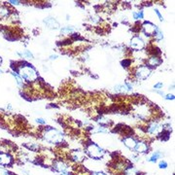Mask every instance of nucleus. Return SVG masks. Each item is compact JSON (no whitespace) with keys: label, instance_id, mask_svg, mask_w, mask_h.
Masks as SVG:
<instances>
[{"label":"nucleus","instance_id":"nucleus-24","mask_svg":"<svg viewBox=\"0 0 175 175\" xmlns=\"http://www.w3.org/2000/svg\"><path fill=\"white\" fill-rule=\"evenodd\" d=\"M166 166H168V164H166V162H160V168H166Z\"/></svg>","mask_w":175,"mask_h":175},{"label":"nucleus","instance_id":"nucleus-22","mask_svg":"<svg viewBox=\"0 0 175 175\" xmlns=\"http://www.w3.org/2000/svg\"><path fill=\"white\" fill-rule=\"evenodd\" d=\"M21 55H22V57H25V58H33V55L32 54L30 53V52L28 51H25V53H22V54H19Z\"/></svg>","mask_w":175,"mask_h":175},{"label":"nucleus","instance_id":"nucleus-29","mask_svg":"<svg viewBox=\"0 0 175 175\" xmlns=\"http://www.w3.org/2000/svg\"><path fill=\"white\" fill-rule=\"evenodd\" d=\"M165 98L166 99H169V100H170V99H174V95L173 94H168Z\"/></svg>","mask_w":175,"mask_h":175},{"label":"nucleus","instance_id":"nucleus-16","mask_svg":"<svg viewBox=\"0 0 175 175\" xmlns=\"http://www.w3.org/2000/svg\"><path fill=\"white\" fill-rule=\"evenodd\" d=\"M130 90L129 85H119L115 87V90L118 91V93H126Z\"/></svg>","mask_w":175,"mask_h":175},{"label":"nucleus","instance_id":"nucleus-2","mask_svg":"<svg viewBox=\"0 0 175 175\" xmlns=\"http://www.w3.org/2000/svg\"><path fill=\"white\" fill-rule=\"evenodd\" d=\"M44 138H45L48 142L53 143V144H58V143H61L63 140L62 134L59 132L58 130L54 129H48L45 132V134H44Z\"/></svg>","mask_w":175,"mask_h":175},{"label":"nucleus","instance_id":"nucleus-11","mask_svg":"<svg viewBox=\"0 0 175 175\" xmlns=\"http://www.w3.org/2000/svg\"><path fill=\"white\" fill-rule=\"evenodd\" d=\"M124 144L129 149H134L135 145H136V141L132 137H126L124 139Z\"/></svg>","mask_w":175,"mask_h":175},{"label":"nucleus","instance_id":"nucleus-26","mask_svg":"<svg viewBox=\"0 0 175 175\" xmlns=\"http://www.w3.org/2000/svg\"><path fill=\"white\" fill-rule=\"evenodd\" d=\"M155 12H156V14L158 15V17H159V19H160V21L161 22H162V21H164V19H162V15H161V13H160V12H159V10H155Z\"/></svg>","mask_w":175,"mask_h":175},{"label":"nucleus","instance_id":"nucleus-10","mask_svg":"<svg viewBox=\"0 0 175 175\" xmlns=\"http://www.w3.org/2000/svg\"><path fill=\"white\" fill-rule=\"evenodd\" d=\"M134 150L136 151L137 153H145L146 151L148 150V146H147L144 142H138L136 143V145H135Z\"/></svg>","mask_w":175,"mask_h":175},{"label":"nucleus","instance_id":"nucleus-30","mask_svg":"<svg viewBox=\"0 0 175 175\" xmlns=\"http://www.w3.org/2000/svg\"><path fill=\"white\" fill-rule=\"evenodd\" d=\"M93 175H106L105 173H103L101 171H97V172H93Z\"/></svg>","mask_w":175,"mask_h":175},{"label":"nucleus","instance_id":"nucleus-15","mask_svg":"<svg viewBox=\"0 0 175 175\" xmlns=\"http://www.w3.org/2000/svg\"><path fill=\"white\" fill-rule=\"evenodd\" d=\"M84 158V154H83L81 151H74L72 152V159L76 162H80Z\"/></svg>","mask_w":175,"mask_h":175},{"label":"nucleus","instance_id":"nucleus-33","mask_svg":"<svg viewBox=\"0 0 175 175\" xmlns=\"http://www.w3.org/2000/svg\"><path fill=\"white\" fill-rule=\"evenodd\" d=\"M1 72H2V71H1V70H0V73H1Z\"/></svg>","mask_w":175,"mask_h":175},{"label":"nucleus","instance_id":"nucleus-20","mask_svg":"<svg viewBox=\"0 0 175 175\" xmlns=\"http://www.w3.org/2000/svg\"><path fill=\"white\" fill-rule=\"evenodd\" d=\"M160 156H161V154L159 153V152H156V153H155V154L153 155L152 157L150 158V160H149V161H150V162H156V161L158 160V159L160 158Z\"/></svg>","mask_w":175,"mask_h":175},{"label":"nucleus","instance_id":"nucleus-14","mask_svg":"<svg viewBox=\"0 0 175 175\" xmlns=\"http://www.w3.org/2000/svg\"><path fill=\"white\" fill-rule=\"evenodd\" d=\"M10 16V10L8 9L5 6H1L0 7V18L1 19H5Z\"/></svg>","mask_w":175,"mask_h":175},{"label":"nucleus","instance_id":"nucleus-7","mask_svg":"<svg viewBox=\"0 0 175 175\" xmlns=\"http://www.w3.org/2000/svg\"><path fill=\"white\" fill-rule=\"evenodd\" d=\"M44 22H45V25L49 27V28H51V29H57V28H58V27H59V23L55 21V19L51 18V17L44 19Z\"/></svg>","mask_w":175,"mask_h":175},{"label":"nucleus","instance_id":"nucleus-4","mask_svg":"<svg viewBox=\"0 0 175 175\" xmlns=\"http://www.w3.org/2000/svg\"><path fill=\"white\" fill-rule=\"evenodd\" d=\"M151 74V70L147 66H140L135 72V76L138 80H145Z\"/></svg>","mask_w":175,"mask_h":175},{"label":"nucleus","instance_id":"nucleus-18","mask_svg":"<svg viewBox=\"0 0 175 175\" xmlns=\"http://www.w3.org/2000/svg\"><path fill=\"white\" fill-rule=\"evenodd\" d=\"M73 28L70 26H66V27H63L61 30V34H69V33H72L73 32Z\"/></svg>","mask_w":175,"mask_h":175},{"label":"nucleus","instance_id":"nucleus-12","mask_svg":"<svg viewBox=\"0 0 175 175\" xmlns=\"http://www.w3.org/2000/svg\"><path fill=\"white\" fill-rule=\"evenodd\" d=\"M160 130H161V126L159 125L158 123H153V124H151L148 128V132L152 133V134L158 133Z\"/></svg>","mask_w":175,"mask_h":175},{"label":"nucleus","instance_id":"nucleus-5","mask_svg":"<svg viewBox=\"0 0 175 175\" xmlns=\"http://www.w3.org/2000/svg\"><path fill=\"white\" fill-rule=\"evenodd\" d=\"M142 27H143V30H144V32L147 36H148V35L149 36L150 35H155L156 34L157 28H158V26L154 25L153 23H151V22H145Z\"/></svg>","mask_w":175,"mask_h":175},{"label":"nucleus","instance_id":"nucleus-13","mask_svg":"<svg viewBox=\"0 0 175 175\" xmlns=\"http://www.w3.org/2000/svg\"><path fill=\"white\" fill-rule=\"evenodd\" d=\"M161 59L157 58V57H152V58H149V61H148V64L150 66H153V67H156L158 65H160L161 64Z\"/></svg>","mask_w":175,"mask_h":175},{"label":"nucleus","instance_id":"nucleus-17","mask_svg":"<svg viewBox=\"0 0 175 175\" xmlns=\"http://www.w3.org/2000/svg\"><path fill=\"white\" fill-rule=\"evenodd\" d=\"M138 171L134 168H129L125 170V175H137Z\"/></svg>","mask_w":175,"mask_h":175},{"label":"nucleus","instance_id":"nucleus-23","mask_svg":"<svg viewBox=\"0 0 175 175\" xmlns=\"http://www.w3.org/2000/svg\"><path fill=\"white\" fill-rule=\"evenodd\" d=\"M0 175H10V173L7 171V170L0 168Z\"/></svg>","mask_w":175,"mask_h":175},{"label":"nucleus","instance_id":"nucleus-21","mask_svg":"<svg viewBox=\"0 0 175 175\" xmlns=\"http://www.w3.org/2000/svg\"><path fill=\"white\" fill-rule=\"evenodd\" d=\"M156 38L158 39V40H162V38H164V35H162V33L161 32L160 30H159V28H157V31H156Z\"/></svg>","mask_w":175,"mask_h":175},{"label":"nucleus","instance_id":"nucleus-1","mask_svg":"<svg viewBox=\"0 0 175 175\" xmlns=\"http://www.w3.org/2000/svg\"><path fill=\"white\" fill-rule=\"evenodd\" d=\"M19 77L25 79L28 82H33L38 78V74L32 66L30 65H22L19 68Z\"/></svg>","mask_w":175,"mask_h":175},{"label":"nucleus","instance_id":"nucleus-6","mask_svg":"<svg viewBox=\"0 0 175 175\" xmlns=\"http://www.w3.org/2000/svg\"><path fill=\"white\" fill-rule=\"evenodd\" d=\"M130 46L134 50H142L145 46L144 41L139 37H133L130 41Z\"/></svg>","mask_w":175,"mask_h":175},{"label":"nucleus","instance_id":"nucleus-25","mask_svg":"<svg viewBox=\"0 0 175 175\" xmlns=\"http://www.w3.org/2000/svg\"><path fill=\"white\" fill-rule=\"evenodd\" d=\"M96 132H103V133H105L107 132V129H105V128H98L97 130H95Z\"/></svg>","mask_w":175,"mask_h":175},{"label":"nucleus","instance_id":"nucleus-9","mask_svg":"<svg viewBox=\"0 0 175 175\" xmlns=\"http://www.w3.org/2000/svg\"><path fill=\"white\" fill-rule=\"evenodd\" d=\"M55 169L59 171L61 173H67L68 172V166H67L64 162H58L55 164Z\"/></svg>","mask_w":175,"mask_h":175},{"label":"nucleus","instance_id":"nucleus-3","mask_svg":"<svg viewBox=\"0 0 175 175\" xmlns=\"http://www.w3.org/2000/svg\"><path fill=\"white\" fill-rule=\"evenodd\" d=\"M87 152L91 158H93V159H100L103 157V155H104V151H103L101 148H99V147L95 144H90V145L88 146Z\"/></svg>","mask_w":175,"mask_h":175},{"label":"nucleus","instance_id":"nucleus-32","mask_svg":"<svg viewBox=\"0 0 175 175\" xmlns=\"http://www.w3.org/2000/svg\"><path fill=\"white\" fill-rule=\"evenodd\" d=\"M1 61H2V59H1V58H0V63H1Z\"/></svg>","mask_w":175,"mask_h":175},{"label":"nucleus","instance_id":"nucleus-31","mask_svg":"<svg viewBox=\"0 0 175 175\" xmlns=\"http://www.w3.org/2000/svg\"><path fill=\"white\" fill-rule=\"evenodd\" d=\"M10 3H13L14 5H19V4L21 2H19V1H10Z\"/></svg>","mask_w":175,"mask_h":175},{"label":"nucleus","instance_id":"nucleus-19","mask_svg":"<svg viewBox=\"0 0 175 175\" xmlns=\"http://www.w3.org/2000/svg\"><path fill=\"white\" fill-rule=\"evenodd\" d=\"M12 75H13V76L15 77L16 81H17V84H18V86L22 87V78L19 77V75H18L17 73H15V72H12Z\"/></svg>","mask_w":175,"mask_h":175},{"label":"nucleus","instance_id":"nucleus-8","mask_svg":"<svg viewBox=\"0 0 175 175\" xmlns=\"http://www.w3.org/2000/svg\"><path fill=\"white\" fill-rule=\"evenodd\" d=\"M12 162V158L7 154H0V165H9Z\"/></svg>","mask_w":175,"mask_h":175},{"label":"nucleus","instance_id":"nucleus-27","mask_svg":"<svg viewBox=\"0 0 175 175\" xmlns=\"http://www.w3.org/2000/svg\"><path fill=\"white\" fill-rule=\"evenodd\" d=\"M36 122L38 123V124H42V125H45V124H46V122L44 121V119H42V118H39V119H37V120H36Z\"/></svg>","mask_w":175,"mask_h":175},{"label":"nucleus","instance_id":"nucleus-28","mask_svg":"<svg viewBox=\"0 0 175 175\" xmlns=\"http://www.w3.org/2000/svg\"><path fill=\"white\" fill-rule=\"evenodd\" d=\"M162 87V83H159V84H157V85H155V86H154L155 89H161Z\"/></svg>","mask_w":175,"mask_h":175}]
</instances>
